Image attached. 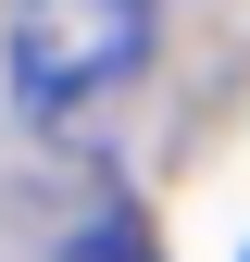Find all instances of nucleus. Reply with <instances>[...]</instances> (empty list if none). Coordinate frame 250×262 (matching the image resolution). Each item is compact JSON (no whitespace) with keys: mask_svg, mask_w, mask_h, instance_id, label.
Wrapping results in <instances>:
<instances>
[{"mask_svg":"<svg viewBox=\"0 0 250 262\" xmlns=\"http://www.w3.org/2000/svg\"><path fill=\"white\" fill-rule=\"evenodd\" d=\"M138 62H150V0H25L13 13V100L38 125L100 113Z\"/></svg>","mask_w":250,"mask_h":262,"instance_id":"1","label":"nucleus"}]
</instances>
